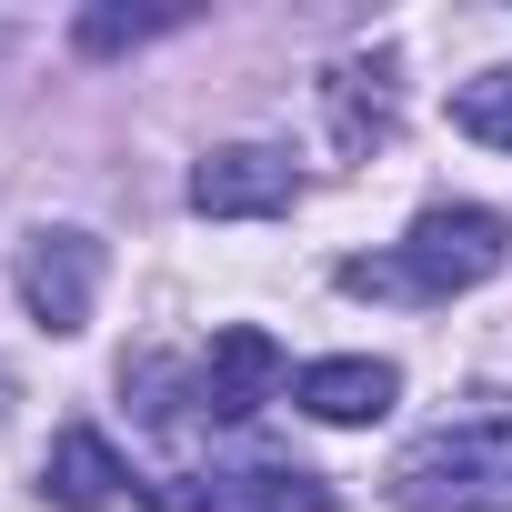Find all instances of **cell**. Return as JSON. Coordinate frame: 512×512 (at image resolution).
Instances as JSON below:
<instances>
[{
    "label": "cell",
    "mask_w": 512,
    "mask_h": 512,
    "mask_svg": "<svg viewBox=\"0 0 512 512\" xmlns=\"http://www.w3.org/2000/svg\"><path fill=\"white\" fill-rule=\"evenodd\" d=\"M151 31H171V11H91L81 51H121V41H151Z\"/></svg>",
    "instance_id": "obj_11"
},
{
    "label": "cell",
    "mask_w": 512,
    "mask_h": 512,
    "mask_svg": "<svg viewBox=\"0 0 512 512\" xmlns=\"http://www.w3.org/2000/svg\"><path fill=\"white\" fill-rule=\"evenodd\" d=\"M211 512H332V492L302 462H251V472H211Z\"/></svg>",
    "instance_id": "obj_8"
},
{
    "label": "cell",
    "mask_w": 512,
    "mask_h": 512,
    "mask_svg": "<svg viewBox=\"0 0 512 512\" xmlns=\"http://www.w3.org/2000/svg\"><path fill=\"white\" fill-rule=\"evenodd\" d=\"M502 251H512L502 211H482V201H432V211L412 221V241L392 251V262H342V292L452 302V292H472V282H492V272H502Z\"/></svg>",
    "instance_id": "obj_2"
},
{
    "label": "cell",
    "mask_w": 512,
    "mask_h": 512,
    "mask_svg": "<svg viewBox=\"0 0 512 512\" xmlns=\"http://www.w3.org/2000/svg\"><path fill=\"white\" fill-rule=\"evenodd\" d=\"M452 131H472V141L512 151V71H492V81H462V91H452Z\"/></svg>",
    "instance_id": "obj_10"
},
{
    "label": "cell",
    "mask_w": 512,
    "mask_h": 512,
    "mask_svg": "<svg viewBox=\"0 0 512 512\" xmlns=\"http://www.w3.org/2000/svg\"><path fill=\"white\" fill-rule=\"evenodd\" d=\"M41 482H51V502H61V512H111V502H121V482H131V462H121L91 422H71V432H51Z\"/></svg>",
    "instance_id": "obj_6"
},
{
    "label": "cell",
    "mask_w": 512,
    "mask_h": 512,
    "mask_svg": "<svg viewBox=\"0 0 512 512\" xmlns=\"http://www.w3.org/2000/svg\"><path fill=\"white\" fill-rule=\"evenodd\" d=\"M272 392H282V342H272L262 322H231V332H211V352H201V412H211V422L262 412Z\"/></svg>",
    "instance_id": "obj_5"
},
{
    "label": "cell",
    "mask_w": 512,
    "mask_h": 512,
    "mask_svg": "<svg viewBox=\"0 0 512 512\" xmlns=\"http://www.w3.org/2000/svg\"><path fill=\"white\" fill-rule=\"evenodd\" d=\"M191 211L201 221H262V211H292V161L262 151V141H231L191 171Z\"/></svg>",
    "instance_id": "obj_4"
},
{
    "label": "cell",
    "mask_w": 512,
    "mask_h": 512,
    "mask_svg": "<svg viewBox=\"0 0 512 512\" xmlns=\"http://www.w3.org/2000/svg\"><path fill=\"white\" fill-rule=\"evenodd\" d=\"M402 512H512V392H482V412L442 422L392 462Z\"/></svg>",
    "instance_id": "obj_1"
},
{
    "label": "cell",
    "mask_w": 512,
    "mask_h": 512,
    "mask_svg": "<svg viewBox=\"0 0 512 512\" xmlns=\"http://www.w3.org/2000/svg\"><path fill=\"white\" fill-rule=\"evenodd\" d=\"M382 131H392V91H382V71H362V61L332 71V141H342V151H372Z\"/></svg>",
    "instance_id": "obj_9"
},
{
    "label": "cell",
    "mask_w": 512,
    "mask_h": 512,
    "mask_svg": "<svg viewBox=\"0 0 512 512\" xmlns=\"http://www.w3.org/2000/svg\"><path fill=\"white\" fill-rule=\"evenodd\" d=\"M292 392H302L312 422H382V412L402 402V372H392V362H312Z\"/></svg>",
    "instance_id": "obj_7"
},
{
    "label": "cell",
    "mask_w": 512,
    "mask_h": 512,
    "mask_svg": "<svg viewBox=\"0 0 512 512\" xmlns=\"http://www.w3.org/2000/svg\"><path fill=\"white\" fill-rule=\"evenodd\" d=\"M21 302L41 332H81L91 302H101V241L91 231H31L21 251Z\"/></svg>",
    "instance_id": "obj_3"
}]
</instances>
